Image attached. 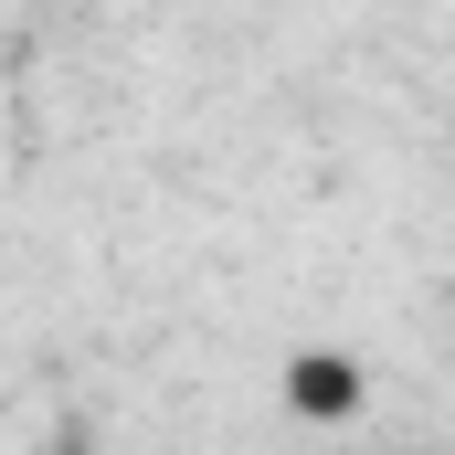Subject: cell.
<instances>
[{
    "label": "cell",
    "instance_id": "obj_1",
    "mask_svg": "<svg viewBox=\"0 0 455 455\" xmlns=\"http://www.w3.org/2000/svg\"><path fill=\"white\" fill-rule=\"evenodd\" d=\"M275 392H286L297 424H349V413L371 403V371H360L349 349H297V360L275 371Z\"/></svg>",
    "mask_w": 455,
    "mask_h": 455
},
{
    "label": "cell",
    "instance_id": "obj_2",
    "mask_svg": "<svg viewBox=\"0 0 455 455\" xmlns=\"http://www.w3.org/2000/svg\"><path fill=\"white\" fill-rule=\"evenodd\" d=\"M53 455H85V435H64V445H53Z\"/></svg>",
    "mask_w": 455,
    "mask_h": 455
}]
</instances>
